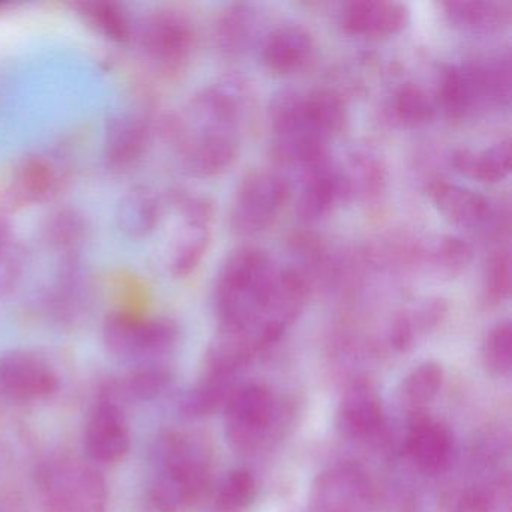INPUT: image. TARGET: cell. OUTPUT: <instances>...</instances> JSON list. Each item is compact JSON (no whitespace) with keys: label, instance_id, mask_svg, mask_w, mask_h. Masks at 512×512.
Here are the masks:
<instances>
[{"label":"cell","instance_id":"cell-33","mask_svg":"<svg viewBox=\"0 0 512 512\" xmlns=\"http://www.w3.org/2000/svg\"><path fill=\"white\" fill-rule=\"evenodd\" d=\"M473 259V247L458 236H440L430 250L428 260L440 274L454 277L467 268Z\"/></svg>","mask_w":512,"mask_h":512},{"label":"cell","instance_id":"cell-40","mask_svg":"<svg viewBox=\"0 0 512 512\" xmlns=\"http://www.w3.org/2000/svg\"><path fill=\"white\" fill-rule=\"evenodd\" d=\"M13 227L7 215L0 212V253L14 244Z\"/></svg>","mask_w":512,"mask_h":512},{"label":"cell","instance_id":"cell-26","mask_svg":"<svg viewBox=\"0 0 512 512\" xmlns=\"http://www.w3.org/2000/svg\"><path fill=\"white\" fill-rule=\"evenodd\" d=\"M74 8L79 11L86 23L98 34L113 43H128L133 37L130 16L122 5L110 0H86L77 2Z\"/></svg>","mask_w":512,"mask_h":512},{"label":"cell","instance_id":"cell-39","mask_svg":"<svg viewBox=\"0 0 512 512\" xmlns=\"http://www.w3.org/2000/svg\"><path fill=\"white\" fill-rule=\"evenodd\" d=\"M416 332L410 322L409 313H400L392 320L391 329H389V341L398 352H406L412 347L415 341Z\"/></svg>","mask_w":512,"mask_h":512},{"label":"cell","instance_id":"cell-10","mask_svg":"<svg viewBox=\"0 0 512 512\" xmlns=\"http://www.w3.org/2000/svg\"><path fill=\"white\" fill-rule=\"evenodd\" d=\"M58 388L55 368L40 355L16 350L0 356V413L46 400Z\"/></svg>","mask_w":512,"mask_h":512},{"label":"cell","instance_id":"cell-30","mask_svg":"<svg viewBox=\"0 0 512 512\" xmlns=\"http://www.w3.org/2000/svg\"><path fill=\"white\" fill-rule=\"evenodd\" d=\"M230 394V380L205 376L182 397L179 406L188 418H200L215 412L221 404L227 403Z\"/></svg>","mask_w":512,"mask_h":512},{"label":"cell","instance_id":"cell-34","mask_svg":"<svg viewBox=\"0 0 512 512\" xmlns=\"http://www.w3.org/2000/svg\"><path fill=\"white\" fill-rule=\"evenodd\" d=\"M511 253L508 247H500L488 257L484 271L482 293L487 304L505 302L511 295Z\"/></svg>","mask_w":512,"mask_h":512},{"label":"cell","instance_id":"cell-19","mask_svg":"<svg viewBox=\"0 0 512 512\" xmlns=\"http://www.w3.org/2000/svg\"><path fill=\"white\" fill-rule=\"evenodd\" d=\"M313 50V37L307 29L299 25L278 26L263 43V64L272 73H295L310 61Z\"/></svg>","mask_w":512,"mask_h":512},{"label":"cell","instance_id":"cell-17","mask_svg":"<svg viewBox=\"0 0 512 512\" xmlns=\"http://www.w3.org/2000/svg\"><path fill=\"white\" fill-rule=\"evenodd\" d=\"M427 193L434 208L454 226L484 229L496 218V212L487 197L446 179H434L428 185Z\"/></svg>","mask_w":512,"mask_h":512},{"label":"cell","instance_id":"cell-9","mask_svg":"<svg viewBox=\"0 0 512 512\" xmlns=\"http://www.w3.org/2000/svg\"><path fill=\"white\" fill-rule=\"evenodd\" d=\"M178 226L170 236L166 251L167 269L176 278H185L199 268L211 245L214 206L205 197L178 196Z\"/></svg>","mask_w":512,"mask_h":512},{"label":"cell","instance_id":"cell-8","mask_svg":"<svg viewBox=\"0 0 512 512\" xmlns=\"http://www.w3.org/2000/svg\"><path fill=\"white\" fill-rule=\"evenodd\" d=\"M196 47V29L185 14L160 10L146 17L140 29V49L152 70L176 76L187 68Z\"/></svg>","mask_w":512,"mask_h":512},{"label":"cell","instance_id":"cell-28","mask_svg":"<svg viewBox=\"0 0 512 512\" xmlns=\"http://www.w3.org/2000/svg\"><path fill=\"white\" fill-rule=\"evenodd\" d=\"M443 385V368L436 362H424L410 371L401 386V401L410 415L425 412Z\"/></svg>","mask_w":512,"mask_h":512},{"label":"cell","instance_id":"cell-27","mask_svg":"<svg viewBox=\"0 0 512 512\" xmlns=\"http://www.w3.org/2000/svg\"><path fill=\"white\" fill-rule=\"evenodd\" d=\"M350 200H373L385 191L388 170L382 160L370 154H356L349 167L341 170Z\"/></svg>","mask_w":512,"mask_h":512},{"label":"cell","instance_id":"cell-3","mask_svg":"<svg viewBox=\"0 0 512 512\" xmlns=\"http://www.w3.org/2000/svg\"><path fill=\"white\" fill-rule=\"evenodd\" d=\"M212 449L200 434L169 431L155 449L149 499L158 512H187L208 490Z\"/></svg>","mask_w":512,"mask_h":512},{"label":"cell","instance_id":"cell-25","mask_svg":"<svg viewBox=\"0 0 512 512\" xmlns=\"http://www.w3.org/2000/svg\"><path fill=\"white\" fill-rule=\"evenodd\" d=\"M257 14L251 5L235 4L221 13L215 28L218 49L223 55L238 58L247 52L256 32Z\"/></svg>","mask_w":512,"mask_h":512},{"label":"cell","instance_id":"cell-2","mask_svg":"<svg viewBox=\"0 0 512 512\" xmlns=\"http://www.w3.org/2000/svg\"><path fill=\"white\" fill-rule=\"evenodd\" d=\"M280 269L262 248L239 247L224 260L215 286L221 332L238 335L259 353L254 335Z\"/></svg>","mask_w":512,"mask_h":512},{"label":"cell","instance_id":"cell-36","mask_svg":"<svg viewBox=\"0 0 512 512\" xmlns=\"http://www.w3.org/2000/svg\"><path fill=\"white\" fill-rule=\"evenodd\" d=\"M47 241L64 253H73L85 241L86 223L74 211H59L52 215L46 227Z\"/></svg>","mask_w":512,"mask_h":512},{"label":"cell","instance_id":"cell-23","mask_svg":"<svg viewBox=\"0 0 512 512\" xmlns=\"http://www.w3.org/2000/svg\"><path fill=\"white\" fill-rule=\"evenodd\" d=\"M452 166L461 175L469 176L476 181L487 184L503 181L512 167L511 140H502L482 151L460 149L452 155Z\"/></svg>","mask_w":512,"mask_h":512},{"label":"cell","instance_id":"cell-38","mask_svg":"<svg viewBox=\"0 0 512 512\" xmlns=\"http://www.w3.org/2000/svg\"><path fill=\"white\" fill-rule=\"evenodd\" d=\"M448 313V305L443 299H427L422 302L412 314L409 313L410 322L416 334L418 332H430L442 323Z\"/></svg>","mask_w":512,"mask_h":512},{"label":"cell","instance_id":"cell-18","mask_svg":"<svg viewBox=\"0 0 512 512\" xmlns=\"http://www.w3.org/2000/svg\"><path fill=\"white\" fill-rule=\"evenodd\" d=\"M349 191L341 169L331 163L305 172L304 188L298 202L302 220L316 221L334 211L340 203L349 202Z\"/></svg>","mask_w":512,"mask_h":512},{"label":"cell","instance_id":"cell-29","mask_svg":"<svg viewBox=\"0 0 512 512\" xmlns=\"http://www.w3.org/2000/svg\"><path fill=\"white\" fill-rule=\"evenodd\" d=\"M304 107L314 130L328 140L346 124V104L337 92L329 89L308 92L304 94Z\"/></svg>","mask_w":512,"mask_h":512},{"label":"cell","instance_id":"cell-5","mask_svg":"<svg viewBox=\"0 0 512 512\" xmlns=\"http://www.w3.org/2000/svg\"><path fill=\"white\" fill-rule=\"evenodd\" d=\"M284 401L262 383H248L230 394L226 403V437L239 452L265 445L287 421Z\"/></svg>","mask_w":512,"mask_h":512},{"label":"cell","instance_id":"cell-7","mask_svg":"<svg viewBox=\"0 0 512 512\" xmlns=\"http://www.w3.org/2000/svg\"><path fill=\"white\" fill-rule=\"evenodd\" d=\"M103 340L115 355L158 361L175 349L179 329L167 317L148 319L134 311L119 310L104 322Z\"/></svg>","mask_w":512,"mask_h":512},{"label":"cell","instance_id":"cell-13","mask_svg":"<svg viewBox=\"0 0 512 512\" xmlns=\"http://www.w3.org/2000/svg\"><path fill=\"white\" fill-rule=\"evenodd\" d=\"M338 427L350 439L380 443L388 433L385 409L373 383L356 379L341 397L337 412Z\"/></svg>","mask_w":512,"mask_h":512},{"label":"cell","instance_id":"cell-12","mask_svg":"<svg viewBox=\"0 0 512 512\" xmlns=\"http://www.w3.org/2000/svg\"><path fill=\"white\" fill-rule=\"evenodd\" d=\"M59 182L52 160L43 155L23 158L0 188V212L7 214L46 202L58 191Z\"/></svg>","mask_w":512,"mask_h":512},{"label":"cell","instance_id":"cell-1","mask_svg":"<svg viewBox=\"0 0 512 512\" xmlns=\"http://www.w3.org/2000/svg\"><path fill=\"white\" fill-rule=\"evenodd\" d=\"M238 100L223 86H209L191 98L170 122L182 166L197 178L221 175L239 154Z\"/></svg>","mask_w":512,"mask_h":512},{"label":"cell","instance_id":"cell-6","mask_svg":"<svg viewBox=\"0 0 512 512\" xmlns=\"http://www.w3.org/2000/svg\"><path fill=\"white\" fill-rule=\"evenodd\" d=\"M292 190L280 173L251 170L244 176L233 197L230 226L238 235L251 236L274 226L289 203Z\"/></svg>","mask_w":512,"mask_h":512},{"label":"cell","instance_id":"cell-11","mask_svg":"<svg viewBox=\"0 0 512 512\" xmlns=\"http://www.w3.org/2000/svg\"><path fill=\"white\" fill-rule=\"evenodd\" d=\"M373 511V484L367 473L356 464H335L314 481L311 512Z\"/></svg>","mask_w":512,"mask_h":512},{"label":"cell","instance_id":"cell-16","mask_svg":"<svg viewBox=\"0 0 512 512\" xmlns=\"http://www.w3.org/2000/svg\"><path fill=\"white\" fill-rule=\"evenodd\" d=\"M407 5L389 0H355L344 5L340 26L347 35L388 38L409 25Z\"/></svg>","mask_w":512,"mask_h":512},{"label":"cell","instance_id":"cell-31","mask_svg":"<svg viewBox=\"0 0 512 512\" xmlns=\"http://www.w3.org/2000/svg\"><path fill=\"white\" fill-rule=\"evenodd\" d=\"M257 482L247 469H235L221 481L215 512H245L256 499Z\"/></svg>","mask_w":512,"mask_h":512},{"label":"cell","instance_id":"cell-32","mask_svg":"<svg viewBox=\"0 0 512 512\" xmlns=\"http://www.w3.org/2000/svg\"><path fill=\"white\" fill-rule=\"evenodd\" d=\"M394 113L398 121L407 127H421L430 124L437 115L433 98L421 86L406 83L394 97Z\"/></svg>","mask_w":512,"mask_h":512},{"label":"cell","instance_id":"cell-41","mask_svg":"<svg viewBox=\"0 0 512 512\" xmlns=\"http://www.w3.org/2000/svg\"><path fill=\"white\" fill-rule=\"evenodd\" d=\"M0 512H25L19 500L13 497L0 496Z\"/></svg>","mask_w":512,"mask_h":512},{"label":"cell","instance_id":"cell-24","mask_svg":"<svg viewBox=\"0 0 512 512\" xmlns=\"http://www.w3.org/2000/svg\"><path fill=\"white\" fill-rule=\"evenodd\" d=\"M172 380L173 371L169 365L161 361H148L134 368L119 382L107 386L103 394L116 401L119 398L131 401L154 400L169 388Z\"/></svg>","mask_w":512,"mask_h":512},{"label":"cell","instance_id":"cell-15","mask_svg":"<svg viewBox=\"0 0 512 512\" xmlns=\"http://www.w3.org/2000/svg\"><path fill=\"white\" fill-rule=\"evenodd\" d=\"M407 457L427 475L446 472L454 460L455 439L451 428L427 412L413 415L406 439Z\"/></svg>","mask_w":512,"mask_h":512},{"label":"cell","instance_id":"cell-20","mask_svg":"<svg viewBox=\"0 0 512 512\" xmlns=\"http://www.w3.org/2000/svg\"><path fill=\"white\" fill-rule=\"evenodd\" d=\"M149 127L137 116H119L107 128L104 155L115 169H127L136 164L149 145Z\"/></svg>","mask_w":512,"mask_h":512},{"label":"cell","instance_id":"cell-21","mask_svg":"<svg viewBox=\"0 0 512 512\" xmlns=\"http://www.w3.org/2000/svg\"><path fill=\"white\" fill-rule=\"evenodd\" d=\"M443 10L449 23L467 34H493L508 26L511 20V4L508 2L460 0L445 2Z\"/></svg>","mask_w":512,"mask_h":512},{"label":"cell","instance_id":"cell-14","mask_svg":"<svg viewBox=\"0 0 512 512\" xmlns=\"http://www.w3.org/2000/svg\"><path fill=\"white\" fill-rule=\"evenodd\" d=\"M85 448L95 463L124 460L131 448L130 427L118 401L103 395L86 425Z\"/></svg>","mask_w":512,"mask_h":512},{"label":"cell","instance_id":"cell-4","mask_svg":"<svg viewBox=\"0 0 512 512\" xmlns=\"http://www.w3.org/2000/svg\"><path fill=\"white\" fill-rule=\"evenodd\" d=\"M37 484L44 512H107L106 479L76 458L58 457L44 463Z\"/></svg>","mask_w":512,"mask_h":512},{"label":"cell","instance_id":"cell-22","mask_svg":"<svg viewBox=\"0 0 512 512\" xmlns=\"http://www.w3.org/2000/svg\"><path fill=\"white\" fill-rule=\"evenodd\" d=\"M163 217V203L160 197L148 187H134L122 196L116 209V221L119 229L130 236L140 239L151 235Z\"/></svg>","mask_w":512,"mask_h":512},{"label":"cell","instance_id":"cell-35","mask_svg":"<svg viewBox=\"0 0 512 512\" xmlns=\"http://www.w3.org/2000/svg\"><path fill=\"white\" fill-rule=\"evenodd\" d=\"M482 361L490 373L509 376L512 370V326L509 320L497 323L482 344Z\"/></svg>","mask_w":512,"mask_h":512},{"label":"cell","instance_id":"cell-37","mask_svg":"<svg viewBox=\"0 0 512 512\" xmlns=\"http://www.w3.org/2000/svg\"><path fill=\"white\" fill-rule=\"evenodd\" d=\"M25 271V251L17 242L0 253V296L16 289Z\"/></svg>","mask_w":512,"mask_h":512}]
</instances>
